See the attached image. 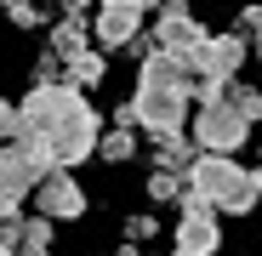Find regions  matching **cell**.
<instances>
[{
  "label": "cell",
  "instance_id": "obj_1",
  "mask_svg": "<svg viewBox=\"0 0 262 256\" xmlns=\"http://www.w3.org/2000/svg\"><path fill=\"white\" fill-rule=\"evenodd\" d=\"M17 137L40 148L52 165H80L97 154V108L85 103L80 85L69 80H34V91L17 103Z\"/></svg>",
  "mask_w": 262,
  "mask_h": 256
},
{
  "label": "cell",
  "instance_id": "obj_2",
  "mask_svg": "<svg viewBox=\"0 0 262 256\" xmlns=\"http://www.w3.org/2000/svg\"><path fill=\"white\" fill-rule=\"evenodd\" d=\"M194 108V68L177 52H148L143 57V80H137V97H131V114L137 125L154 131H183V114Z\"/></svg>",
  "mask_w": 262,
  "mask_h": 256
},
{
  "label": "cell",
  "instance_id": "obj_3",
  "mask_svg": "<svg viewBox=\"0 0 262 256\" xmlns=\"http://www.w3.org/2000/svg\"><path fill=\"white\" fill-rule=\"evenodd\" d=\"M188 194L205 199L211 211H234V217H245V211L256 205L251 171L234 165V154H211V148H200V159L188 165Z\"/></svg>",
  "mask_w": 262,
  "mask_h": 256
},
{
  "label": "cell",
  "instance_id": "obj_4",
  "mask_svg": "<svg viewBox=\"0 0 262 256\" xmlns=\"http://www.w3.org/2000/svg\"><path fill=\"white\" fill-rule=\"evenodd\" d=\"M251 137V120L234 97L223 103H194V143L211 154H239V143Z\"/></svg>",
  "mask_w": 262,
  "mask_h": 256
},
{
  "label": "cell",
  "instance_id": "obj_5",
  "mask_svg": "<svg viewBox=\"0 0 262 256\" xmlns=\"http://www.w3.org/2000/svg\"><path fill=\"white\" fill-rule=\"evenodd\" d=\"M46 171H52V165L40 159L29 143H17V137L0 143V217H6V211H17V205L34 194V182L46 177Z\"/></svg>",
  "mask_w": 262,
  "mask_h": 256
},
{
  "label": "cell",
  "instance_id": "obj_6",
  "mask_svg": "<svg viewBox=\"0 0 262 256\" xmlns=\"http://www.w3.org/2000/svg\"><path fill=\"white\" fill-rule=\"evenodd\" d=\"M29 199H34L40 217H52V222H74L80 211H85V194H80V182L69 177V165H52L46 177L34 182V194H29Z\"/></svg>",
  "mask_w": 262,
  "mask_h": 256
},
{
  "label": "cell",
  "instance_id": "obj_7",
  "mask_svg": "<svg viewBox=\"0 0 262 256\" xmlns=\"http://www.w3.org/2000/svg\"><path fill=\"white\" fill-rule=\"evenodd\" d=\"M200 40H205V29H200V17L188 12V0H160V17H154V46H160V52L188 57Z\"/></svg>",
  "mask_w": 262,
  "mask_h": 256
},
{
  "label": "cell",
  "instance_id": "obj_8",
  "mask_svg": "<svg viewBox=\"0 0 262 256\" xmlns=\"http://www.w3.org/2000/svg\"><path fill=\"white\" fill-rule=\"evenodd\" d=\"M183 63L194 68V80H200V74L228 80V74H239V63H245V34H205Z\"/></svg>",
  "mask_w": 262,
  "mask_h": 256
},
{
  "label": "cell",
  "instance_id": "obj_9",
  "mask_svg": "<svg viewBox=\"0 0 262 256\" xmlns=\"http://www.w3.org/2000/svg\"><path fill=\"white\" fill-rule=\"evenodd\" d=\"M177 250H188V256H211L216 250V211L205 205V199H183V222H177Z\"/></svg>",
  "mask_w": 262,
  "mask_h": 256
},
{
  "label": "cell",
  "instance_id": "obj_10",
  "mask_svg": "<svg viewBox=\"0 0 262 256\" xmlns=\"http://www.w3.org/2000/svg\"><path fill=\"white\" fill-rule=\"evenodd\" d=\"M194 159H200V143H194V137H183V131H154V165H160V171L188 177Z\"/></svg>",
  "mask_w": 262,
  "mask_h": 256
},
{
  "label": "cell",
  "instance_id": "obj_11",
  "mask_svg": "<svg viewBox=\"0 0 262 256\" xmlns=\"http://www.w3.org/2000/svg\"><path fill=\"white\" fill-rule=\"evenodd\" d=\"M103 74H108V57H103V52H92V46H80V52H69V57H63V80H69V85H80V91L103 85Z\"/></svg>",
  "mask_w": 262,
  "mask_h": 256
},
{
  "label": "cell",
  "instance_id": "obj_12",
  "mask_svg": "<svg viewBox=\"0 0 262 256\" xmlns=\"http://www.w3.org/2000/svg\"><path fill=\"white\" fill-rule=\"evenodd\" d=\"M12 256H52V217H23V234L12 239Z\"/></svg>",
  "mask_w": 262,
  "mask_h": 256
},
{
  "label": "cell",
  "instance_id": "obj_13",
  "mask_svg": "<svg viewBox=\"0 0 262 256\" xmlns=\"http://www.w3.org/2000/svg\"><path fill=\"white\" fill-rule=\"evenodd\" d=\"M80 46H85V17H63V23L52 29V52L69 57V52H80Z\"/></svg>",
  "mask_w": 262,
  "mask_h": 256
},
{
  "label": "cell",
  "instance_id": "obj_14",
  "mask_svg": "<svg viewBox=\"0 0 262 256\" xmlns=\"http://www.w3.org/2000/svg\"><path fill=\"white\" fill-rule=\"evenodd\" d=\"M97 154H103V159H114V165H120V159H131V154H137V137H131V125H114L108 137H97Z\"/></svg>",
  "mask_w": 262,
  "mask_h": 256
},
{
  "label": "cell",
  "instance_id": "obj_15",
  "mask_svg": "<svg viewBox=\"0 0 262 256\" xmlns=\"http://www.w3.org/2000/svg\"><path fill=\"white\" fill-rule=\"evenodd\" d=\"M183 182H188V177H177V171H160V165H154L148 194H154V199H177V205H183Z\"/></svg>",
  "mask_w": 262,
  "mask_h": 256
},
{
  "label": "cell",
  "instance_id": "obj_16",
  "mask_svg": "<svg viewBox=\"0 0 262 256\" xmlns=\"http://www.w3.org/2000/svg\"><path fill=\"white\" fill-rule=\"evenodd\" d=\"M0 6L12 12V23H17V29H34V23H46V17H40V6H34V0H0Z\"/></svg>",
  "mask_w": 262,
  "mask_h": 256
},
{
  "label": "cell",
  "instance_id": "obj_17",
  "mask_svg": "<svg viewBox=\"0 0 262 256\" xmlns=\"http://www.w3.org/2000/svg\"><path fill=\"white\" fill-rule=\"evenodd\" d=\"M12 137H17V103L0 97V143H12Z\"/></svg>",
  "mask_w": 262,
  "mask_h": 256
},
{
  "label": "cell",
  "instance_id": "obj_18",
  "mask_svg": "<svg viewBox=\"0 0 262 256\" xmlns=\"http://www.w3.org/2000/svg\"><path fill=\"white\" fill-rule=\"evenodd\" d=\"M125 239H154V217H131L125 222Z\"/></svg>",
  "mask_w": 262,
  "mask_h": 256
},
{
  "label": "cell",
  "instance_id": "obj_19",
  "mask_svg": "<svg viewBox=\"0 0 262 256\" xmlns=\"http://www.w3.org/2000/svg\"><path fill=\"white\" fill-rule=\"evenodd\" d=\"M85 6L92 0H63V17H85Z\"/></svg>",
  "mask_w": 262,
  "mask_h": 256
},
{
  "label": "cell",
  "instance_id": "obj_20",
  "mask_svg": "<svg viewBox=\"0 0 262 256\" xmlns=\"http://www.w3.org/2000/svg\"><path fill=\"white\" fill-rule=\"evenodd\" d=\"M120 256H143V250H137V239H131V245H125V250H120Z\"/></svg>",
  "mask_w": 262,
  "mask_h": 256
},
{
  "label": "cell",
  "instance_id": "obj_21",
  "mask_svg": "<svg viewBox=\"0 0 262 256\" xmlns=\"http://www.w3.org/2000/svg\"><path fill=\"white\" fill-rule=\"evenodd\" d=\"M256 57H262V17H256Z\"/></svg>",
  "mask_w": 262,
  "mask_h": 256
},
{
  "label": "cell",
  "instance_id": "obj_22",
  "mask_svg": "<svg viewBox=\"0 0 262 256\" xmlns=\"http://www.w3.org/2000/svg\"><path fill=\"white\" fill-rule=\"evenodd\" d=\"M0 256H12V245H0Z\"/></svg>",
  "mask_w": 262,
  "mask_h": 256
}]
</instances>
